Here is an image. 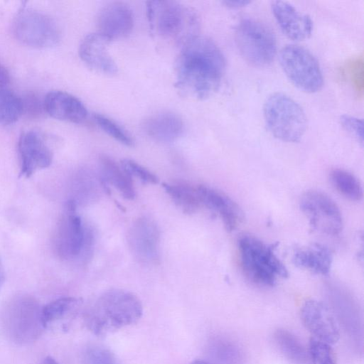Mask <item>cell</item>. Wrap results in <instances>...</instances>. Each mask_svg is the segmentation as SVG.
<instances>
[{
  "label": "cell",
  "mask_w": 364,
  "mask_h": 364,
  "mask_svg": "<svg viewBox=\"0 0 364 364\" xmlns=\"http://www.w3.org/2000/svg\"><path fill=\"white\" fill-rule=\"evenodd\" d=\"M226 60L219 46L198 36L182 46L176 62V87L186 97L205 100L220 87Z\"/></svg>",
  "instance_id": "cell-1"
},
{
  "label": "cell",
  "mask_w": 364,
  "mask_h": 364,
  "mask_svg": "<svg viewBox=\"0 0 364 364\" xmlns=\"http://www.w3.org/2000/svg\"><path fill=\"white\" fill-rule=\"evenodd\" d=\"M142 314L141 302L134 294L114 289L95 301L86 312L85 322L93 334L103 336L136 323Z\"/></svg>",
  "instance_id": "cell-2"
},
{
  "label": "cell",
  "mask_w": 364,
  "mask_h": 364,
  "mask_svg": "<svg viewBox=\"0 0 364 364\" xmlns=\"http://www.w3.org/2000/svg\"><path fill=\"white\" fill-rule=\"evenodd\" d=\"M146 15L151 31L165 40L183 46L198 36L200 21L197 13L177 1H149Z\"/></svg>",
  "instance_id": "cell-3"
},
{
  "label": "cell",
  "mask_w": 364,
  "mask_h": 364,
  "mask_svg": "<svg viewBox=\"0 0 364 364\" xmlns=\"http://www.w3.org/2000/svg\"><path fill=\"white\" fill-rule=\"evenodd\" d=\"M276 245L267 244L250 235L238 239L239 262L244 275L252 283L273 287L288 271L275 253Z\"/></svg>",
  "instance_id": "cell-4"
},
{
  "label": "cell",
  "mask_w": 364,
  "mask_h": 364,
  "mask_svg": "<svg viewBox=\"0 0 364 364\" xmlns=\"http://www.w3.org/2000/svg\"><path fill=\"white\" fill-rule=\"evenodd\" d=\"M263 116L269 132L280 141L296 143L306 132L307 118L304 110L283 92L272 93L266 99Z\"/></svg>",
  "instance_id": "cell-5"
},
{
  "label": "cell",
  "mask_w": 364,
  "mask_h": 364,
  "mask_svg": "<svg viewBox=\"0 0 364 364\" xmlns=\"http://www.w3.org/2000/svg\"><path fill=\"white\" fill-rule=\"evenodd\" d=\"M39 302L28 295L17 296L7 303L2 314V323L7 336L18 344H29L46 330Z\"/></svg>",
  "instance_id": "cell-6"
},
{
  "label": "cell",
  "mask_w": 364,
  "mask_h": 364,
  "mask_svg": "<svg viewBox=\"0 0 364 364\" xmlns=\"http://www.w3.org/2000/svg\"><path fill=\"white\" fill-rule=\"evenodd\" d=\"M234 38L241 56L255 67L268 66L277 54L274 33L257 18L241 19L235 27Z\"/></svg>",
  "instance_id": "cell-7"
},
{
  "label": "cell",
  "mask_w": 364,
  "mask_h": 364,
  "mask_svg": "<svg viewBox=\"0 0 364 364\" xmlns=\"http://www.w3.org/2000/svg\"><path fill=\"white\" fill-rule=\"evenodd\" d=\"M280 66L289 81L307 93H315L323 86V75L316 58L296 44L284 46L279 55Z\"/></svg>",
  "instance_id": "cell-8"
},
{
  "label": "cell",
  "mask_w": 364,
  "mask_h": 364,
  "mask_svg": "<svg viewBox=\"0 0 364 364\" xmlns=\"http://www.w3.org/2000/svg\"><path fill=\"white\" fill-rule=\"evenodd\" d=\"M12 30L19 42L32 48H51L60 40V29L53 19L31 9H21L18 11Z\"/></svg>",
  "instance_id": "cell-9"
},
{
  "label": "cell",
  "mask_w": 364,
  "mask_h": 364,
  "mask_svg": "<svg viewBox=\"0 0 364 364\" xmlns=\"http://www.w3.org/2000/svg\"><path fill=\"white\" fill-rule=\"evenodd\" d=\"M300 208L314 231L326 235H338L343 228V218L336 203L326 193L311 190L299 201Z\"/></svg>",
  "instance_id": "cell-10"
},
{
  "label": "cell",
  "mask_w": 364,
  "mask_h": 364,
  "mask_svg": "<svg viewBox=\"0 0 364 364\" xmlns=\"http://www.w3.org/2000/svg\"><path fill=\"white\" fill-rule=\"evenodd\" d=\"M84 230L76 213L74 200H68L59 220L55 235V247L58 255L69 258L77 255L84 243Z\"/></svg>",
  "instance_id": "cell-11"
},
{
  "label": "cell",
  "mask_w": 364,
  "mask_h": 364,
  "mask_svg": "<svg viewBox=\"0 0 364 364\" xmlns=\"http://www.w3.org/2000/svg\"><path fill=\"white\" fill-rule=\"evenodd\" d=\"M20 176L28 178L36 171L48 168L53 161V152L43 137L35 131L23 132L18 142Z\"/></svg>",
  "instance_id": "cell-12"
},
{
  "label": "cell",
  "mask_w": 364,
  "mask_h": 364,
  "mask_svg": "<svg viewBox=\"0 0 364 364\" xmlns=\"http://www.w3.org/2000/svg\"><path fill=\"white\" fill-rule=\"evenodd\" d=\"M300 316L313 337L329 344H334L339 340L337 323L328 308L322 302L314 299L306 301L301 306Z\"/></svg>",
  "instance_id": "cell-13"
},
{
  "label": "cell",
  "mask_w": 364,
  "mask_h": 364,
  "mask_svg": "<svg viewBox=\"0 0 364 364\" xmlns=\"http://www.w3.org/2000/svg\"><path fill=\"white\" fill-rule=\"evenodd\" d=\"M271 9L281 31L291 41H304L311 35L314 23L307 14L283 1H272Z\"/></svg>",
  "instance_id": "cell-14"
},
{
  "label": "cell",
  "mask_w": 364,
  "mask_h": 364,
  "mask_svg": "<svg viewBox=\"0 0 364 364\" xmlns=\"http://www.w3.org/2000/svg\"><path fill=\"white\" fill-rule=\"evenodd\" d=\"M98 33L111 40L121 38L130 33L134 16L130 7L123 2H112L105 6L97 18Z\"/></svg>",
  "instance_id": "cell-15"
},
{
  "label": "cell",
  "mask_w": 364,
  "mask_h": 364,
  "mask_svg": "<svg viewBox=\"0 0 364 364\" xmlns=\"http://www.w3.org/2000/svg\"><path fill=\"white\" fill-rule=\"evenodd\" d=\"M109 39L99 33L89 34L80 45L79 55L90 69L111 76L117 73V65L109 53Z\"/></svg>",
  "instance_id": "cell-16"
},
{
  "label": "cell",
  "mask_w": 364,
  "mask_h": 364,
  "mask_svg": "<svg viewBox=\"0 0 364 364\" xmlns=\"http://www.w3.org/2000/svg\"><path fill=\"white\" fill-rule=\"evenodd\" d=\"M202 206L218 214L225 229L235 230L242 220V212L238 205L223 192L205 185L196 186Z\"/></svg>",
  "instance_id": "cell-17"
},
{
  "label": "cell",
  "mask_w": 364,
  "mask_h": 364,
  "mask_svg": "<svg viewBox=\"0 0 364 364\" xmlns=\"http://www.w3.org/2000/svg\"><path fill=\"white\" fill-rule=\"evenodd\" d=\"M128 240L137 258L146 262L158 259L159 231L152 220L141 218L135 221L129 230Z\"/></svg>",
  "instance_id": "cell-18"
},
{
  "label": "cell",
  "mask_w": 364,
  "mask_h": 364,
  "mask_svg": "<svg viewBox=\"0 0 364 364\" xmlns=\"http://www.w3.org/2000/svg\"><path fill=\"white\" fill-rule=\"evenodd\" d=\"M43 108L51 117L68 122H83L87 111L83 103L76 97L66 92H49L44 100Z\"/></svg>",
  "instance_id": "cell-19"
},
{
  "label": "cell",
  "mask_w": 364,
  "mask_h": 364,
  "mask_svg": "<svg viewBox=\"0 0 364 364\" xmlns=\"http://www.w3.org/2000/svg\"><path fill=\"white\" fill-rule=\"evenodd\" d=\"M81 301L75 297L67 296L50 301L42 308V320L45 329L65 330L76 318Z\"/></svg>",
  "instance_id": "cell-20"
},
{
  "label": "cell",
  "mask_w": 364,
  "mask_h": 364,
  "mask_svg": "<svg viewBox=\"0 0 364 364\" xmlns=\"http://www.w3.org/2000/svg\"><path fill=\"white\" fill-rule=\"evenodd\" d=\"M292 261L299 268L324 276L330 272L333 255L326 246L313 243L306 247L295 250Z\"/></svg>",
  "instance_id": "cell-21"
},
{
  "label": "cell",
  "mask_w": 364,
  "mask_h": 364,
  "mask_svg": "<svg viewBox=\"0 0 364 364\" xmlns=\"http://www.w3.org/2000/svg\"><path fill=\"white\" fill-rule=\"evenodd\" d=\"M145 133L152 139L162 142L173 141L183 130L180 117L172 112H161L147 118L144 124Z\"/></svg>",
  "instance_id": "cell-22"
},
{
  "label": "cell",
  "mask_w": 364,
  "mask_h": 364,
  "mask_svg": "<svg viewBox=\"0 0 364 364\" xmlns=\"http://www.w3.org/2000/svg\"><path fill=\"white\" fill-rule=\"evenodd\" d=\"M100 161L105 178L124 198L133 200L136 193L132 177L121 166L107 156H101Z\"/></svg>",
  "instance_id": "cell-23"
},
{
  "label": "cell",
  "mask_w": 364,
  "mask_h": 364,
  "mask_svg": "<svg viewBox=\"0 0 364 364\" xmlns=\"http://www.w3.org/2000/svg\"><path fill=\"white\" fill-rule=\"evenodd\" d=\"M274 339L282 353L294 364H311L308 350L300 340L286 329H277Z\"/></svg>",
  "instance_id": "cell-24"
},
{
  "label": "cell",
  "mask_w": 364,
  "mask_h": 364,
  "mask_svg": "<svg viewBox=\"0 0 364 364\" xmlns=\"http://www.w3.org/2000/svg\"><path fill=\"white\" fill-rule=\"evenodd\" d=\"M162 186L176 205L180 207L185 213H194L202 206L196 186L186 183L173 184L164 183Z\"/></svg>",
  "instance_id": "cell-25"
},
{
  "label": "cell",
  "mask_w": 364,
  "mask_h": 364,
  "mask_svg": "<svg viewBox=\"0 0 364 364\" xmlns=\"http://www.w3.org/2000/svg\"><path fill=\"white\" fill-rule=\"evenodd\" d=\"M329 178L334 188L346 198L352 201L362 199L363 193L361 183L350 172L334 168L331 171Z\"/></svg>",
  "instance_id": "cell-26"
},
{
  "label": "cell",
  "mask_w": 364,
  "mask_h": 364,
  "mask_svg": "<svg viewBox=\"0 0 364 364\" xmlns=\"http://www.w3.org/2000/svg\"><path fill=\"white\" fill-rule=\"evenodd\" d=\"M23 114L22 98L8 87L0 90V124H14Z\"/></svg>",
  "instance_id": "cell-27"
},
{
  "label": "cell",
  "mask_w": 364,
  "mask_h": 364,
  "mask_svg": "<svg viewBox=\"0 0 364 364\" xmlns=\"http://www.w3.org/2000/svg\"><path fill=\"white\" fill-rule=\"evenodd\" d=\"M93 120L101 129L121 144L127 146L134 145V141L129 132L112 119L101 114H95Z\"/></svg>",
  "instance_id": "cell-28"
},
{
  "label": "cell",
  "mask_w": 364,
  "mask_h": 364,
  "mask_svg": "<svg viewBox=\"0 0 364 364\" xmlns=\"http://www.w3.org/2000/svg\"><path fill=\"white\" fill-rule=\"evenodd\" d=\"M308 353L311 364H337L331 344L313 336L309 340Z\"/></svg>",
  "instance_id": "cell-29"
},
{
  "label": "cell",
  "mask_w": 364,
  "mask_h": 364,
  "mask_svg": "<svg viewBox=\"0 0 364 364\" xmlns=\"http://www.w3.org/2000/svg\"><path fill=\"white\" fill-rule=\"evenodd\" d=\"M85 364H121L116 355L108 348L92 344L84 352Z\"/></svg>",
  "instance_id": "cell-30"
},
{
  "label": "cell",
  "mask_w": 364,
  "mask_h": 364,
  "mask_svg": "<svg viewBox=\"0 0 364 364\" xmlns=\"http://www.w3.org/2000/svg\"><path fill=\"white\" fill-rule=\"evenodd\" d=\"M211 354L218 364H240V352L227 341H218L212 346Z\"/></svg>",
  "instance_id": "cell-31"
},
{
  "label": "cell",
  "mask_w": 364,
  "mask_h": 364,
  "mask_svg": "<svg viewBox=\"0 0 364 364\" xmlns=\"http://www.w3.org/2000/svg\"><path fill=\"white\" fill-rule=\"evenodd\" d=\"M121 166L132 177L136 176L144 183L152 184L159 183V178L155 174L133 160H122Z\"/></svg>",
  "instance_id": "cell-32"
},
{
  "label": "cell",
  "mask_w": 364,
  "mask_h": 364,
  "mask_svg": "<svg viewBox=\"0 0 364 364\" xmlns=\"http://www.w3.org/2000/svg\"><path fill=\"white\" fill-rule=\"evenodd\" d=\"M343 128L358 142L363 141V124L362 119L349 114H343L340 118Z\"/></svg>",
  "instance_id": "cell-33"
},
{
  "label": "cell",
  "mask_w": 364,
  "mask_h": 364,
  "mask_svg": "<svg viewBox=\"0 0 364 364\" xmlns=\"http://www.w3.org/2000/svg\"><path fill=\"white\" fill-rule=\"evenodd\" d=\"M23 105V112H26L30 117H36L38 116L43 108V102L34 95L28 94L24 99H22Z\"/></svg>",
  "instance_id": "cell-34"
},
{
  "label": "cell",
  "mask_w": 364,
  "mask_h": 364,
  "mask_svg": "<svg viewBox=\"0 0 364 364\" xmlns=\"http://www.w3.org/2000/svg\"><path fill=\"white\" fill-rule=\"evenodd\" d=\"M10 75L7 68L0 63V90L7 88Z\"/></svg>",
  "instance_id": "cell-35"
},
{
  "label": "cell",
  "mask_w": 364,
  "mask_h": 364,
  "mask_svg": "<svg viewBox=\"0 0 364 364\" xmlns=\"http://www.w3.org/2000/svg\"><path fill=\"white\" fill-rule=\"evenodd\" d=\"M225 6L231 9H237L243 7L250 4L251 1L246 0H226L222 2Z\"/></svg>",
  "instance_id": "cell-36"
},
{
  "label": "cell",
  "mask_w": 364,
  "mask_h": 364,
  "mask_svg": "<svg viewBox=\"0 0 364 364\" xmlns=\"http://www.w3.org/2000/svg\"><path fill=\"white\" fill-rule=\"evenodd\" d=\"M5 281V271L1 259H0V289Z\"/></svg>",
  "instance_id": "cell-37"
},
{
  "label": "cell",
  "mask_w": 364,
  "mask_h": 364,
  "mask_svg": "<svg viewBox=\"0 0 364 364\" xmlns=\"http://www.w3.org/2000/svg\"><path fill=\"white\" fill-rule=\"evenodd\" d=\"M38 364H59L53 358L47 356L44 358Z\"/></svg>",
  "instance_id": "cell-38"
},
{
  "label": "cell",
  "mask_w": 364,
  "mask_h": 364,
  "mask_svg": "<svg viewBox=\"0 0 364 364\" xmlns=\"http://www.w3.org/2000/svg\"><path fill=\"white\" fill-rule=\"evenodd\" d=\"M191 364H210L208 361L198 359L193 361Z\"/></svg>",
  "instance_id": "cell-39"
}]
</instances>
